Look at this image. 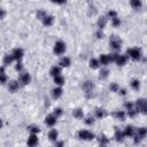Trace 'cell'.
Instances as JSON below:
<instances>
[{
    "label": "cell",
    "mask_w": 147,
    "mask_h": 147,
    "mask_svg": "<svg viewBox=\"0 0 147 147\" xmlns=\"http://www.w3.org/2000/svg\"><path fill=\"white\" fill-rule=\"evenodd\" d=\"M113 116H114L116 119H119V121H125L126 113H125L124 110H116V111H114Z\"/></svg>",
    "instance_id": "cell-19"
},
{
    "label": "cell",
    "mask_w": 147,
    "mask_h": 147,
    "mask_svg": "<svg viewBox=\"0 0 147 147\" xmlns=\"http://www.w3.org/2000/svg\"><path fill=\"white\" fill-rule=\"evenodd\" d=\"M83 91L87 98H91L94 92V84L91 80H86L83 83Z\"/></svg>",
    "instance_id": "cell-5"
},
{
    "label": "cell",
    "mask_w": 147,
    "mask_h": 147,
    "mask_svg": "<svg viewBox=\"0 0 147 147\" xmlns=\"http://www.w3.org/2000/svg\"><path fill=\"white\" fill-rule=\"evenodd\" d=\"M101 147H107V146H101Z\"/></svg>",
    "instance_id": "cell-47"
},
{
    "label": "cell",
    "mask_w": 147,
    "mask_h": 147,
    "mask_svg": "<svg viewBox=\"0 0 147 147\" xmlns=\"http://www.w3.org/2000/svg\"><path fill=\"white\" fill-rule=\"evenodd\" d=\"M147 136V127H139L136 131V136H134V142H140L145 137Z\"/></svg>",
    "instance_id": "cell-8"
},
{
    "label": "cell",
    "mask_w": 147,
    "mask_h": 147,
    "mask_svg": "<svg viewBox=\"0 0 147 147\" xmlns=\"http://www.w3.org/2000/svg\"><path fill=\"white\" fill-rule=\"evenodd\" d=\"M0 71H1V74H0V76H1V84L5 85L6 83H8V77H7V75H6V72H5V65L1 67Z\"/></svg>",
    "instance_id": "cell-31"
},
{
    "label": "cell",
    "mask_w": 147,
    "mask_h": 147,
    "mask_svg": "<svg viewBox=\"0 0 147 147\" xmlns=\"http://www.w3.org/2000/svg\"><path fill=\"white\" fill-rule=\"evenodd\" d=\"M54 147H64V141H62V140H56Z\"/></svg>",
    "instance_id": "cell-43"
},
{
    "label": "cell",
    "mask_w": 147,
    "mask_h": 147,
    "mask_svg": "<svg viewBox=\"0 0 147 147\" xmlns=\"http://www.w3.org/2000/svg\"><path fill=\"white\" fill-rule=\"evenodd\" d=\"M62 94H63V90L60 86H57V87L52 90V98L53 99H59V98L62 96Z\"/></svg>",
    "instance_id": "cell-17"
},
{
    "label": "cell",
    "mask_w": 147,
    "mask_h": 147,
    "mask_svg": "<svg viewBox=\"0 0 147 147\" xmlns=\"http://www.w3.org/2000/svg\"><path fill=\"white\" fill-rule=\"evenodd\" d=\"M5 15H6L5 9H1V15H0V18H5Z\"/></svg>",
    "instance_id": "cell-46"
},
{
    "label": "cell",
    "mask_w": 147,
    "mask_h": 147,
    "mask_svg": "<svg viewBox=\"0 0 147 147\" xmlns=\"http://www.w3.org/2000/svg\"><path fill=\"white\" fill-rule=\"evenodd\" d=\"M107 16H101V17H99V20H98V28H99V30H102L105 26H106V24H107Z\"/></svg>",
    "instance_id": "cell-23"
},
{
    "label": "cell",
    "mask_w": 147,
    "mask_h": 147,
    "mask_svg": "<svg viewBox=\"0 0 147 147\" xmlns=\"http://www.w3.org/2000/svg\"><path fill=\"white\" fill-rule=\"evenodd\" d=\"M94 137H95L94 133H92V132L88 131V130L83 129V130H79V131H78V138L82 139V140H86V141H88V140L94 139Z\"/></svg>",
    "instance_id": "cell-7"
},
{
    "label": "cell",
    "mask_w": 147,
    "mask_h": 147,
    "mask_svg": "<svg viewBox=\"0 0 147 147\" xmlns=\"http://www.w3.org/2000/svg\"><path fill=\"white\" fill-rule=\"evenodd\" d=\"M126 55H127V57H131L132 60L138 61V60H140V57H141V49L138 48V47L129 48V49L126 51Z\"/></svg>",
    "instance_id": "cell-4"
},
{
    "label": "cell",
    "mask_w": 147,
    "mask_h": 147,
    "mask_svg": "<svg viewBox=\"0 0 147 147\" xmlns=\"http://www.w3.org/2000/svg\"><path fill=\"white\" fill-rule=\"evenodd\" d=\"M18 82L22 84V85H28L30 82H31V75L26 71H23L20 74V77H18Z\"/></svg>",
    "instance_id": "cell-9"
},
{
    "label": "cell",
    "mask_w": 147,
    "mask_h": 147,
    "mask_svg": "<svg viewBox=\"0 0 147 147\" xmlns=\"http://www.w3.org/2000/svg\"><path fill=\"white\" fill-rule=\"evenodd\" d=\"M18 90H20L18 80H10V82H8V91L10 93H16Z\"/></svg>",
    "instance_id": "cell-12"
},
{
    "label": "cell",
    "mask_w": 147,
    "mask_h": 147,
    "mask_svg": "<svg viewBox=\"0 0 147 147\" xmlns=\"http://www.w3.org/2000/svg\"><path fill=\"white\" fill-rule=\"evenodd\" d=\"M57 137H59V131L56 129H52L49 132H48V139L51 141H56L57 140Z\"/></svg>",
    "instance_id": "cell-20"
},
{
    "label": "cell",
    "mask_w": 147,
    "mask_h": 147,
    "mask_svg": "<svg viewBox=\"0 0 147 147\" xmlns=\"http://www.w3.org/2000/svg\"><path fill=\"white\" fill-rule=\"evenodd\" d=\"M28 147H29V146H28Z\"/></svg>",
    "instance_id": "cell-48"
},
{
    "label": "cell",
    "mask_w": 147,
    "mask_h": 147,
    "mask_svg": "<svg viewBox=\"0 0 147 147\" xmlns=\"http://www.w3.org/2000/svg\"><path fill=\"white\" fill-rule=\"evenodd\" d=\"M56 116L54 115V114H49V115H47L46 117H45V124L47 125V126H51V127H53L55 124H56Z\"/></svg>",
    "instance_id": "cell-13"
},
{
    "label": "cell",
    "mask_w": 147,
    "mask_h": 147,
    "mask_svg": "<svg viewBox=\"0 0 147 147\" xmlns=\"http://www.w3.org/2000/svg\"><path fill=\"white\" fill-rule=\"evenodd\" d=\"M107 17H108V18H110V20L118 17V16H117V11H116V10H113V9H110V10L107 13Z\"/></svg>",
    "instance_id": "cell-36"
},
{
    "label": "cell",
    "mask_w": 147,
    "mask_h": 147,
    "mask_svg": "<svg viewBox=\"0 0 147 147\" xmlns=\"http://www.w3.org/2000/svg\"><path fill=\"white\" fill-rule=\"evenodd\" d=\"M67 47H65V44L62 41V40H57L55 44H54V47H53V52L56 54V55H62L64 54Z\"/></svg>",
    "instance_id": "cell-6"
},
{
    "label": "cell",
    "mask_w": 147,
    "mask_h": 147,
    "mask_svg": "<svg viewBox=\"0 0 147 147\" xmlns=\"http://www.w3.org/2000/svg\"><path fill=\"white\" fill-rule=\"evenodd\" d=\"M26 129H28V131L30 132V134H37V133H39V131H40L39 126L36 125V124H31V125H29Z\"/></svg>",
    "instance_id": "cell-27"
},
{
    "label": "cell",
    "mask_w": 147,
    "mask_h": 147,
    "mask_svg": "<svg viewBox=\"0 0 147 147\" xmlns=\"http://www.w3.org/2000/svg\"><path fill=\"white\" fill-rule=\"evenodd\" d=\"M95 37L99 38V39H100V38H103V32H102L101 30H98V31L95 32Z\"/></svg>",
    "instance_id": "cell-44"
},
{
    "label": "cell",
    "mask_w": 147,
    "mask_h": 147,
    "mask_svg": "<svg viewBox=\"0 0 147 147\" xmlns=\"http://www.w3.org/2000/svg\"><path fill=\"white\" fill-rule=\"evenodd\" d=\"M53 114H54L56 117H60V116H62V114H63V109L60 108V107H56V108H54Z\"/></svg>",
    "instance_id": "cell-37"
},
{
    "label": "cell",
    "mask_w": 147,
    "mask_h": 147,
    "mask_svg": "<svg viewBox=\"0 0 147 147\" xmlns=\"http://www.w3.org/2000/svg\"><path fill=\"white\" fill-rule=\"evenodd\" d=\"M124 107H125L126 110H130V109H133L136 106H134L133 102H125V103H124Z\"/></svg>",
    "instance_id": "cell-42"
},
{
    "label": "cell",
    "mask_w": 147,
    "mask_h": 147,
    "mask_svg": "<svg viewBox=\"0 0 147 147\" xmlns=\"http://www.w3.org/2000/svg\"><path fill=\"white\" fill-rule=\"evenodd\" d=\"M71 64V60H70V57H68V56H62L61 59H60V61H59V65L61 67V68H67V67H69Z\"/></svg>",
    "instance_id": "cell-16"
},
{
    "label": "cell",
    "mask_w": 147,
    "mask_h": 147,
    "mask_svg": "<svg viewBox=\"0 0 147 147\" xmlns=\"http://www.w3.org/2000/svg\"><path fill=\"white\" fill-rule=\"evenodd\" d=\"M134 106H136V109H137L138 113H141L144 115H147V100L146 99H144V98L138 99L136 101Z\"/></svg>",
    "instance_id": "cell-2"
},
{
    "label": "cell",
    "mask_w": 147,
    "mask_h": 147,
    "mask_svg": "<svg viewBox=\"0 0 147 147\" xmlns=\"http://www.w3.org/2000/svg\"><path fill=\"white\" fill-rule=\"evenodd\" d=\"M109 70L107 69V68H102L101 70H100V72H99V78L100 79H106L108 76H109Z\"/></svg>",
    "instance_id": "cell-30"
},
{
    "label": "cell",
    "mask_w": 147,
    "mask_h": 147,
    "mask_svg": "<svg viewBox=\"0 0 147 147\" xmlns=\"http://www.w3.org/2000/svg\"><path fill=\"white\" fill-rule=\"evenodd\" d=\"M110 57H111V61L115 62L117 65L122 67L124 65L126 62H127V55H122V54H117V53H113L110 54Z\"/></svg>",
    "instance_id": "cell-1"
},
{
    "label": "cell",
    "mask_w": 147,
    "mask_h": 147,
    "mask_svg": "<svg viewBox=\"0 0 147 147\" xmlns=\"http://www.w3.org/2000/svg\"><path fill=\"white\" fill-rule=\"evenodd\" d=\"M130 85H131L132 90H134V91H138L140 88V82L138 79H132L131 83H130Z\"/></svg>",
    "instance_id": "cell-34"
},
{
    "label": "cell",
    "mask_w": 147,
    "mask_h": 147,
    "mask_svg": "<svg viewBox=\"0 0 147 147\" xmlns=\"http://www.w3.org/2000/svg\"><path fill=\"white\" fill-rule=\"evenodd\" d=\"M111 24H113V26L117 28V26H119V25H121V20H119L118 17L113 18V20H111Z\"/></svg>",
    "instance_id": "cell-39"
},
{
    "label": "cell",
    "mask_w": 147,
    "mask_h": 147,
    "mask_svg": "<svg viewBox=\"0 0 147 147\" xmlns=\"http://www.w3.org/2000/svg\"><path fill=\"white\" fill-rule=\"evenodd\" d=\"M94 113H95V117H96V118H99V119L103 118V117L107 115V111H106L103 108H95Z\"/></svg>",
    "instance_id": "cell-22"
},
{
    "label": "cell",
    "mask_w": 147,
    "mask_h": 147,
    "mask_svg": "<svg viewBox=\"0 0 147 147\" xmlns=\"http://www.w3.org/2000/svg\"><path fill=\"white\" fill-rule=\"evenodd\" d=\"M88 65H90V68H92V69H98L101 64H100V62H99V59H91L90 62H88Z\"/></svg>",
    "instance_id": "cell-29"
},
{
    "label": "cell",
    "mask_w": 147,
    "mask_h": 147,
    "mask_svg": "<svg viewBox=\"0 0 147 147\" xmlns=\"http://www.w3.org/2000/svg\"><path fill=\"white\" fill-rule=\"evenodd\" d=\"M130 6L133 8V9H139L141 6H142V2L140 0H131L130 1Z\"/></svg>",
    "instance_id": "cell-32"
},
{
    "label": "cell",
    "mask_w": 147,
    "mask_h": 147,
    "mask_svg": "<svg viewBox=\"0 0 147 147\" xmlns=\"http://www.w3.org/2000/svg\"><path fill=\"white\" fill-rule=\"evenodd\" d=\"M47 15H48V14H47L45 10H42V9H38V10H37V14H36L37 18H38V20H40V21H42Z\"/></svg>",
    "instance_id": "cell-33"
},
{
    "label": "cell",
    "mask_w": 147,
    "mask_h": 147,
    "mask_svg": "<svg viewBox=\"0 0 147 147\" xmlns=\"http://www.w3.org/2000/svg\"><path fill=\"white\" fill-rule=\"evenodd\" d=\"M13 61H15L14 60V57H13V55L11 54H6L5 56H3V65H9V64H11L13 63Z\"/></svg>",
    "instance_id": "cell-28"
},
{
    "label": "cell",
    "mask_w": 147,
    "mask_h": 147,
    "mask_svg": "<svg viewBox=\"0 0 147 147\" xmlns=\"http://www.w3.org/2000/svg\"><path fill=\"white\" fill-rule=\"evenodd\" d=\"M110 90H111L113 92H118V91H119L118 84H117V83H111V84H110Z\"/></svg>",
    "instance_id": "cell-40"
},
{
    "label": "cell",
    "mask_w": 147,
    "mask_h": 147,
    "mask_svg": "<svg viewBox=\"0 0 147 147\" xmlns=\"http://www.w3.org/2000/svg\"><path fill=\"white\" fill-rule=\"evenodd\" d=\"M114 138H115V140H116V141H118V142H123V140H124L125 136H124L123 131H119L118 129H116V130H115Z\"/></svg>",
    "instance_id": "cell-21"
},
{
    "label": "cell",
    "mask_w": 147,
    "mask_h": 147,
    "mask_svg": "<svg viewBox=\"0 0 147 147\" xmlns=\"http://www.w3.org/2000/svg\"><path fill=\"white\" fill-rule=\"evenodd\" d=\"M136 131H137V129H134L132 125H127V126H125V129H124L123 133H124V136H125V137L132 138V137H134V136H136Z\"/></svg>",
    "instance_id": "cell-14"
},
{
    "label": "cell",
    "mask_w": 147,
    "mask_h": 147,
    "mask_svg": "<svg viewBox=\"0 0 147 147\" xmlns=\"http://www.w3.org/2000/svg\"><path fill=\"white\" fill-rule=\"evenodd\" d=\"M10 54L13 55L14 60L18 62V61H21V59L23 57V55H24V51H23L22 48L17 47V48H14V49H13V52H11Z\"/></svg>",
    "instance_id": "cell-10"
},
{
    "label": "cell",
    "mask_w": 147,
    "mask_h": 147,
    "mask_svg": "<svg viewBox=\"0 0 147 147\" xmlns=\"http://www.w3.org/2000/svg\"><path fill=\"white\" fill-rule=\"evenodd\" d=\"M84 122H85V124H87V125H92V124H94V117H93L92 115H88V116L84 119Z\"/></svg>",
    "instance_id": "cell-38"
},
{
    "label": "cell",
    "mask_w": 147,
    "mask_h": 147,
    "mask_svg": "<svg viewBox=\"0 0 147 147\" xmlns=\"http://www.w3.org/2000/svg\"><path fill=\"white\" fill-rule=\"evenodd\" d=\"M99 62H100V64L103 65V67L108 65L110 62H113V61H111V57H110V54H101V55L99 56Z\"/></svg>",
    "instance_id": "cell-11"
},
{
    "label": "cell",
    "mask_w": 147,
    "mask_h": 147,
    "mask_svg": "<svg viewBox=\"0 0 147 147\" xmlns=\"http://www.w3.org/2000/svg\"><path fill=\"white\" fill-rule=\"evenodd\" d=\"M15 69H16V71H18V72H23V64H22L21 61H18V62L16 63Z\"/></svg>",
    "instance_id": "cell-41"
},
{
    "label": "cell",
    "mask_w": 147,
    "mask_h": 147,
    "mask_svg": "<svg viewBox=\"0 0 147 147\" xmlns=\"http://www.w3.org/2000/svg\"><path fill=\"white\" fill-rule=\"evenodd\" d=\"M99 142H100V145L101 146H107V144L109 142V139L106 137V136H100V138H99Z\"/></svg>",
    "instance_id": "cell-35"
},
{
    "label": "cell",
    "mask_w": 147,
    "mask_h": 147,
    "mask_svg": "<svg viewBox=\"0 0 147 147\" xmlns=\"http://www.w3.org/2000/svg\"><path fill=\"white\" fill-rule=\"evenodd\" d=\"M122 44H123L122 39H121L119 37H117V36H115V34H113V36L110 37V39H109V46H110L114 51L121 49Z\"/></svg>",
    "instance_id": "cell-3"
},
{
    "label": "cell",
    "mask_w": 147,
    "mask_h": 147,
    "mask_svg": "<svg viewBox=\"0 0 147 147\" xmlns=\"http://www.w3.org/2000/svg\"><path fill=\"white\" fill-rule=\"evenodd\" d=\"M54 83H55V85H57V86H62V85H64V83H65V78L62 76V75H60V76H56V77H54Z\"/></svg>",
    "instance_id": "cell-25"
},
{
    "label": "cell",
    "mask_w": 147,
    "mask_h": 147,
    "mask_svg": "<svg viewBox=\"0 0 147 147\" xmlns=\"http://www.w3.org/2000/svg\"><path fill=\"white\" fill-rule=\"evenodd\" d=\"M41 22H42L44 25H46V26H51V25L54 23V17H53L52 15H47Z\"/></svg>",
    "instance_id": "cell-24"
},
{
    "label": "cell",
    "mask_w": 147,
    "mask_h": 147,
    "mask_svg": "<svg viewBox=\"0 0 147 147\" xmlns=\"http://www.w3.org/2000/svg\"><path fill=\"white\" fill-rule=\"evenodd\" d=\"M72 115H74V117H75L76 119H82V118L84 117V113H83V110H82L80 108H76V109H74Z\"/></svg>",
    "instance_id": "cell-26"
},
{
    "label": "cell",
    "mask_w": 147,
    "mask_h": 147,
    "mask_svg": "<svg viewBox=\"0 0 147 147\" xmlns=\"http://www.w3.org/2000/svg\"><path fill=\"white\" fill-rule=\"evenodd\" d=\"M118 93H119L121 95H125V94H126V90H125V88H119Z\"/></svg>",
    "instance_id": "cell-45"
},
{
    "label": "cell",
    "mask_w": 147,
    "mask_h": 147,
    "mask_svg": "<svg viewBox=\"0 0 147 147\" xmlns=\"http://www.w3.org/2000/svg\"><path fill=\"white\" fill-rule=\"evenodd\" d=\"M38 142H39V140H38L37 134H30L28 138V141H26L29 147H36L38 145Z\"/></svg>",
    "instance_id": "cell-15"
},
{
    "label": "cell",
    "mask_w": 147,
    "mask_h": 147,
    "mask_svg": "<svg viewBox=\"0 0 147 147\" xmlns=\"http://www.w3.org/2000/svg\"><path fill=\"white\" fill-rule=\"evenodd\" d=\"M61 70H62V69H61L60 65H53V67L51 68V70H49V74H51V76L54 78V77L61 75Z\"/></svg>",
    "instance_id": "cell-18"
}]
</instances>
